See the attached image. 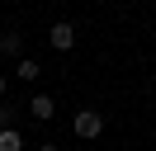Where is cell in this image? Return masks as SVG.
I'll return each mask as SVG.
<instances>
[{
	"label": "cell",
	"mask_w": 156,
	"mask_h": 151,
	"mask_svg": "<svg viewBox=\"0 0 156 151\" xmlns=\"http://www.w3.org/2000/svg\"><path fill=\"white\" fill-rule=\"evenodd\" d=\"M0 151H24V132L19 128H5L0 132Z\"/></svg>",
	"instance_id": "52a82bcc"
},
{
	"label": "cell",
	"mask_w": 156,
	"mask_h": 151,
	"mask_svg": "<svg viewBox=\"0 0 156 151\" xmlns=\"http://www.w3.org/2000/svg\"><path fill=\"white\" fill-rule=\"evenodd\" d=\"M14 76H19V80H38L43 61H38V57H19V61H14Z\"/></svg>",
	"instance_id": "5b68a950"
},
{
	"label": "cell",
	"mask_w": 156,
	"mask_h": 151,
	"mask_svg": "<svg viewBox=\"0 0 156 151\" xmlns=\"http://www.w3.org/2000/svg\"><path fill=\"white\" fill-rule=\"evenodd\" d=\"M151 90H156V71H151Z\"/></svg>",
	"instance_id": "30bf717a"
},
{
	"label": "cell",
	"mask_w": 156,
	"mask_h": 151,
	"mask_svg": "<svg viewBox=\"0 0 156 151\" xmlns=\"http://www.w3.org/2000/svg\"><path fill=\"white\" fill-rule=\"evenodd\" d=\"M29 113H33V123H52V118H57V99H52V94H33Z\"/></svg>",
	"instance_id": "3957f363"
},
{
	"label": "cell",
	"mask_w": 156,
	"mask_h": 151,
	"mask_svg": "<svg viewBox=\"0 0 156 151\" xmlns=\"http://www.w3.org/2000/svg\"><path fill=\"white\" fill-rule=\"evenodd\" d=\"M71 132H76L80 142H95L99 132H104V113L99 109H76L71 113Z\"/></svg>",
	"instance_id": "6da1fadb"
},
{
	"label": "cell",
	"mask_w": 156,
	"mask_h": 151,
	"mask_svg": "<svg viewBox=\"0 0 156 151\" xmlns=\"http://www.w3.org/2000/svg\"><path fill=\"white\" fill-rule=\"evenodd\" d=\"M48 43H52V52H71V47H76V24H71V19H57V24L48 28Z\"/></svg>",
	"instance_id": "7a4b0ae2"
},
{
	"label": "cell",
	"mask_w": 156,
	"mask_h": 151,
	"mask_svg": "<svg viewBox=\"0 0 156 151\" xmlns=\"http://www.w3.org/2000/svg\"><path fill=\"white\" fill-rule=\"evenodd\" d=\"M33 151H62V146H57V142H38Z\"/></svg>",
	"instance_id": "ba28073f"
},
{
	"label": "cell",
	"mask_w": 156,
	"mask_h": 151,
	"mask_svg": "<svg viewBox=\"0 0 156 151\" xmlns=\"http://www.w3.org/2000/svg\"><path fill=\"white\" fill-rule=\"evenodd\" d=\"M5 90H10V76H0V99H5Z\"/></svg>",
	"instance_id": "9c48e42d"
},
{
	"label": "cell",
	"mask_w": 156,
	"mask_h": 151,
	"mask_svg": "<svg viewBox=\"0 0 156 151\" xmlns=\"http://www.w3.org/2000/svg\"><path fill=\"white\" fill-rule=\"evenodd\" d=\"M19 104H10V99H0V132H5V128H14V123H19Z\"/></svg>",
	"instance_id": "8992f818"
},
{
	"label": "cell",
	"mask_w": 156,
	"mask_h": 151,
	"mask_svg": "<svg viewBox=\"0 0 156 151\" xmlns=\"http://www.w3.org/2000/svg\"><path fill=\"white\" fill-rule=\"evenodd\" d=\"M0 57H10V61L24 57V33L19 28H5V33H0Z\"/></svg>",
	"instance_id": "277c9868"
}]
</instances>
